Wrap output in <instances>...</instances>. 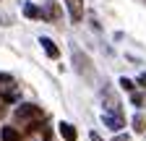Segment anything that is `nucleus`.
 Instances as JSON below:
<instances>
[{
	"instance_id": "f257e3e1",
	"label": "nucleus",
	"mask_w": 146,
	"mask_h": 141,
	"mask_svg": "<svg viewBox=\"0 0 146 141\" xmlns=\"http://www.w3.org/2000/svg\"><path fill=\"white\" fill-rule=\"evenodd\" d=\"M13 115L18 123H26V131H39V123L44 120L42 107H36V104H21V107H16Z\"/></svg>"
},
{
	"instance_id": "f03ea898",
	"label": "nucleus",
	"mask_w": 146,
	"mask_h": 141,
	"mask_svg": "<svg viewBox=\"0 0 146 141\" xmlns=\"http://www.w3.org/2000/svg\"><path fill=\"white\" fill-rule=\"evenodd\" d=\"M65 8H68V16H70V21H81L84 19V0H63Z\"/></svg>"
},
{
	"instance_id": "7ed1b4c3",
	"label": "nucleus",
	"mask_w": 146,
	"mask_h": 141,
	"mask_svg": "<svg viewBox=\"0 0 146 141\" xmlns=\"http://www.w3.org/2000/svg\"><path fill=\"white\" fill-rule=\"evenodd\" d=\"M102 123L110 128V131H120L125 123H123V118L120 115H115V112H102Z\"/></svg>"
},
{
	"instance_id": "20e7f679",
	"label": "nucleus",
	"mask_w": 146,
	"mask_h": 141,
	"mask_svg": "<svg viewBox=\"0 0 146 141\" xmlns=\"http://www.w3.org/2000/svg\"><path fill=\"white\" fill-rule=\"evenodd\" d=\"M39 45L44 47L47 58H52V60H55V58H60V50H58V45H55V42H52L50 37H42V39H39Z\"/></svg>"
},
{
	"instance_id": "39448f33",
	"label": "nucleus",
	"mask_w": 146,
	"mask_h": 141,
	"mask_svg": "<svg viewBox=\"0 0 146 141\" xmlns=\"http://www.w3.org/2000/svg\"><path fill=\"white\" fill-rule=\"evenodd\" d=\"M0 138H3V141H24L21 131H16V128H11V126H5L3 131H0Z\"/></svg>"
},
{
	"instance_id": "423d86ee",
	"label": "nucleus",
	"mask_w": 146,
	"mask_h": 141,
	"mask_svg": "<svg viewBox=\"0 0 146 141\" xmlns=\"http://www.w3.org/2000/svg\"><path fill=\"white\" fill-rule=\"evenodd\" d=\"M58 128H60V136H63L65 141H76V138H78V133H76V128H73V126H70V123H60V126H58Z\"/></svg>"
},
{
	"instance_id": "0eeeda50",
	"label": "nucleus",
	"mask_w": 146,
	"mask_h": 141,
	"mask_svg": "<svg viewBox=\"0 0 146 141\" xmlns=\"http://www.w3.org/2000/svg\"><path fill=\"white\" fill-rule=\"evenodd\" d=\"M24 16H26V19H42L44 13H42V8H36L34 3H26L24 5Z\"/></svg>"
},
{
	"instance_id": "6e6552de",
	"label": "nucleus",
	"mask_w": 146,
	"mask_h": 141,
	"mask_svg": "<svg viewBox=\"0 0 146 141\" xmlns=\"http://www.w3.org/2000/svg\"><path fill=\"white\" fill-rule=\"evenodd\" d=\"M133 128H136V133H143V131H146V120H143V115H141V112L133 118Z\"/></svg>"
},
{
	"instance_id": "1a4fd4ad",
	"label": "nucleus",
	"mask_w": 146,
	"mask_h": 141,
	"mask_svg": "<svg viewBox=\"0 0 146 141\" xmlns=\"http://www.w3.org/2000/svg\"><path fill=\"white\" fill-rule=\"evenodd\" d=\"M11 86H13V78L8 73H0V89H11Z\"/></svg>"
},
{
	"instance_id": "9d476101",
	"label": "nucleus",
	"mask_w": 146,
	"mask_h": 141,
	"mask_svg": "<svg viewBox=\"0 0 146 141\" xmlns=\"http://www.w3.org/2000/svg\"><path fill=\"white\" fill-rule=\"evenodd\" d=\"M47 16H50V19H58V16H60L58 3H50V5H47Z\"/></svg>"
},
{
	"instance_id": "9b49d317",
	"label": "nucleus",
	"mask_w": 146,
	"mask_h": 141,
	"mask_svg": "<svg viewBox=\"0 0 146 141\" xmlns=\"http://www.w3.org/2000/svg\"><path fill=\"white\" fill-rule=\"evenodd\" d=\"M120 86H123L125 92H133V81L131 78H120Z\"/></svg>"
},
{
	"instance_id": "f8f14e48",
	"label": "nucleus",
	"mask_w": 146,
	"mask_h": 141,
	"mask_svg": "<svg viewBox=\"0 0 146 141\" xmlns=\"http://www.w3.org/2000/svg\"><path fill=\"white\" fill-rule=\"evenodd\" d=\"M91 141H102V136L99 133H91Z\"/></svg>"
},
{
	"instance_id": "ddd939ff",
	"label": "nucleus",
	"mask_w": 146,
	"mask_h": 141,
	"mask_svg": "<svg viewBox=\"0 0 146 141\" xmlns=\"http://www.w3.org/2000/svg\"><path fill=\"white\" fill-rule=\"evenodd\" d=\"M138 84H141V86H146V73H143V76L138 78Z\"/></svg>"
}]
</instances>
